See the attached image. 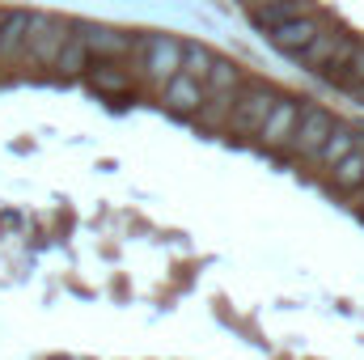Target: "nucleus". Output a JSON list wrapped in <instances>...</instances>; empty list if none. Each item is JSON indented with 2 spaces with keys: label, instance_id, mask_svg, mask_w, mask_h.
<instances>
[{
  "label": "nucleus",
  "instance_id": "obj_1",
  "mask_svg": "<svg viewBox=\"0 0 364 360\" xmlns=\"http://www.w3.org/2000/svg\"><path fill=\"white\" fill-rule=\"evenodd\" d=\"M136 55H140V73L153 85H166L170 77H178L182 68V43L174 34H144V38H136Z\"/></svg>",
  "mask_w": 364,
  "mask_h": 360
},
{
  "label": "nucleus",
  "instance_id": "obj_2",
  "mask_svg": "<svg viewBox=\"0 0 364 360\" xmlns=\"http://www.w3.org/2000/svg\"><path fill=\"white\" fill-rule=\"evenodd\" d=\"M335 127H339V123H335V115H331L326 106L305 102V106H301V119H296V132H292V140H288V149H292L296 157H305V162H318V153H322V144L331 140Z\"/></svg>",
  "mask_w": 364,
  "mask_h": 360
},
{
  "label": "nucleus",
  "instance_id": "obj_3",
  "mask_svg": "<svg viewBox=\"0 0 364 360\" xmlns=\"http://www.w3.org/2000/svg\"><path fill=\"white\" fill-rule=\"evenodd\" d=\"M68 38H73V26H68L64 17L34 13V21H30V38H26V55H30L34 64H47V68H51Z\"/></svg>",
  "mask_w": 364,
  "mask_h": 360
},
{
  "label": "nucleus",
  "instance_id": "obj_4",
  "mask_svg": "<svg viewBox=\"0 0 364 360\" xmlns=\"http://www.w3.org/2000/svg\"><path fill=\"white\" fill-rule=\"evenodd\" d=\"M272 102H275V93L267 90V85H246V90L233 97V110H229L225 132H237V136H259L263 119L272 115Z\"/></svg>",
  "mask_w": 364,
  "mask_h": 360
},
{
  "label": "nucleus",
  "instance_id": "obj_5",
  "mask_svg": "<svg viewBox=\"0 0 364 360\" xmlns=\"http://www.w3.org/2000/svg\"><path fill=\"white\" fill-rule=\"evenodd\" d=\"M296 119H301V102L296 97H279L275 93L272 102V115L263 119V127H259V144L275 153V149H284L288 140H292V132H296Z\"/></svg>",
  "mask_w": 364,
  "mask_h": 360
},
{
  "label": "nucleus",
  "instance_id": "obj_6",
  "mask_svg": "<svg viewBox=\"0 0 364 360\" xmlns=\"http://www.w3.org/2000/svg\"><path fill=\"white\" fill-rule=\"evenodd\" d=\"M77 38L85 43L93 60H123L136 51V34H123V30H110V26H81Z\"/></svg>",
  "mask_w": 364,
  "mask_h": 360
},
{
  "label": "nucleus",
  "instance_id": "obj_7",
  "mask_svg": "<svg viewBox=\"0 0 364 360\" xmlns=\"http://www.w3.org/2000/svg\"><path fill=\"white\" fill-rule=\"evenodd\" d=\"M322 30H326V26H322V17H318V13H309V17H296V21H284V26L267 30V43L292 60V55H296V51H305Z\"/></svg>",
  "mask_w": 364,
  "mask_h": 360
},
{
  "label": "nucleus",
  "instance_id": "obj_8",
  "mask_svg": "<svg viewBox=\"0 0 364 360\" xmlns=\"http://www.w3.org/2000/svg\"><path fill=\"white\" fill-rule=\"evenodd\" d=\"M161 106L174 115V119H195V110L203 106V81H195V77H170L166 85H161Z\"/></svg>",
  "mask_w": 364,
  "mask_h": 360
},
{
  "label": "nucleus",
  "instance_id": "obj_9",
  "mask_svg": "<svg viewBox=\"0 0 364 360\" xmlns=\"http://www.w3.org/2000/svg\"><path fill=\"white\" fill-rule=\"evenodd\" d=\"M30 21H34V13H26V9H13V13L0 21V60H4V64H13V60L26 55Z\"/></svg>",
  "mask_w": 364,
  "mask_h": 360
},
{
  "label": "nucleus",
  "instance_id": "obj_10",
  "mask_svg": "<svg viewBox=\"0 0 364 360\" xmlns=\"http://www.w3.org/2000/svg\"><path fill=\"white\" fill-rule=\"evenodd\" d=\"M85 81H90V90L106 93V97H123V93H132V77H127L114 60H90Z\"/></svg>",
  "mask_w": 364,
  "mask_h": 360
},
{
  "label": "nucleus",
  "instance_id": "obj_11",
  "mask_svg": "<svg viewBox=\"0 0 364 360\" xmlns=\"http://www.w3.org/2000/svg\"><path fill=\"white\" fill-rule=\"evenodd\" d=\"M314 13V4L309 0H272V4H263V9H250V17H255V26L267 34L275 26H284V21H296V17H309Z\"/></svg>",
  "mask_w": 364,
  "mask_h": 360
},
{
  "label": "nucleus",
  "instance_id": "obj_12",
  "mask_svg": "<svg viewBox=\"0 0 364 360\" xmlns=\"http://www.w3.org/2000/svg\"><path fill=\"white\" fill-rule=\"evenodd\" d=\"M246 90V73L233 64V60H212L208 77H203V93H216V97H233V93Z\"/></svg>",
  "mask_w": 364,
  "mask_h": 360
},
{
  "label": "nucleus",
  "instance_id": "obj_13",
  "mask_svg": "<svg viewBox=\"0 0 364 360\" xmlns=\"http://www.w3.org/2000/svg\"><path fill=\"white\" fill-rule=\"evenodd\" d=\"M331 186L335 191H360L364 186V153L352 149L339 166H331Z\"/></svg>",
  "mask_w": 364,
  "mask_h": 360
},
{
  "label": "nucleus",
  "instance_id": "obj_14",
  "mask_svg": "<svg viewBox=\"0 0 364 360\" xmlns=\"http://www.w3.org/2000/svg\"><path fill=\"white\" fill-rule=\"evenodd\" d=\"M90 60H93V55L85 51V43H81V38L73 34V38L64 43V51L55 55V64H51V68H55L60 77H85V68H90Z\"/></svg>",
  "mask_w": 364,
  "mask_h": 360
},
{
  "label": "nucleus",
  "instance_id": "obj_15",
  "mask_svg": "<svg viewBox=\"0 0 364 360\" xmlns=\"http://www.w3.org/2000/svg\"><path fill=\"white\" fill-rule=\"evenodd\" d=\"M356 136H360V132H352V127H335V132H331V140L322 144L318 162H322L326 170H331V166H339V162H343V157L356 149Z\"/></svg>",
  "mask_w": 364,
  "mask_h": 360
},
{
  "label": "nucleus",
  "instance_id": "obj_16",
  "mask_svg": "<svg viewBox=\"0 0 364 360\" xmlns=\"http://www.w3.org/2000/svg\"><path fill=\"white\" fill-rule=\"evenodd\" d=\"M212 51L203 47V43H182V68L178 73H186V77H195V81H203L208 77V68H212Z\"/></svg>",
  "mask_w": 364,
  "mask_h": 360
},
{
  "label": "nucleus",
  "instance_id": "obj_17",
  "mask_svg": "<svg viewBox=\"0 0 364 360\" xmlns=\"http://www.w3.org/2000/svg\"><path fill=\"white\" fill-rule=\"evenodd\" d=\"M246 9H263V4H272V0H242Z\"/></svg>",
  "mask_w": 364,
  "mask_h": 360
},
{
  "label": "nucleus",
  "instance_id": "obj_18",
  "mask_svg": "<svg viewBox=\"0 0 364 360\" xmlns=\"http://www.w3.org/2000/svg\"><path fill=\"white\" fill-rule=\"evenodd\" d=\"M356 97H360V102H364V90H360V93H356Z\"/></svg>",
  "mask_w": 364,
  "mask_h": 360
},
{
  "label": "nucleus",
  "instance_id": "obj_19",
  "mask_svg": "<svg viewBox=\"0 0 364 360\" xmlns=\"http://www.w3.org/2000/svg\"><path fill=\"white\" fill-rule=\"evenodd\" d=\"M360 221H364V208H360Z\"/></svg>",
  "mask_w": 364,
  "mask_h": 360
}]
</instances>
